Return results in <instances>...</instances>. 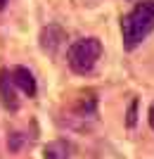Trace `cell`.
Wrapping results in <instances>:
<instances>
[{"instance_id": "1", "label": "cell", "mask_w": 154, "mask_h": 159, "mask_svg": "<svg viewBox=\"0 0 154 159\" xmlns=\"http://www.w3.org/2000/svg\"><path fill=\"white\" fill-rule=\"evenodd\" d=\"M154 31V0H138L130 12L121 17V43L123 50L133 52Z\"/></svg>"}, {"instance_id": "2", "label": "cell", "mask_w": 154, "mask_h": 159, "mask_svg": "<svg viewBox=\"0 0 154 159\" xmlns=\"http://www.w3.org/2000/svg\"><path fill=\"white\" fill-rule=\"evenodd\" d=\"M100 57H102V43L95 36L74 40L67 50V64L78 76H86V74L93 71L97 66V62H100Z\"/></svg>"}, {"instance_id": "3", "label": "cell", "mask_w": 154, "mask_h": 159, "mask_svg": "<svg viewBox=\"0 0 154 159\" xmlns=\"http://www.w3.org/2000/svg\"><path fill=\"white\" fill-rule=\"evenodd\" d=\"M10 79H12V83L19 88L24 95L36 98V93H38V83H36V76H33L31 69H26V66H12Z\"/></svg>"}, {"instance_id": "4", "label": "cell", "mask_w": 154, "mask_h": 159, "mask_svg": "<svg viewBox=\"0 0 154 159\" xmlns=\"http://www.w3.org/2000/svg\"><path fill=\"white\" fill-rule=\"evenodd\" d=\"M40 50L47 55H57V50L62 48V43H64V31H62L57 24H47V26H43V31H40Z\"/></svg>"}, {"instance_id": "5", "label": "cell", "mask_w": 154, "mask_h": 159, "mask_svg": "<svg viewBox=\"0 0 154 159\" xmlns=\"http://www.w3.org/2000/svg\"><path fill=\"white\" fill-rule=\"evenodd\" d=\"M0 100H2V107L10 109V112H17L19 109V98H17V86L10 79V71L7 69H0Z\"/></svg>"}, {"instance_id": "6", "label": "cell", "mask_w": 154, "mask_h": 159, "mask_svg": "<svg viewBox=\"0 0 154 159\" xmlns=\"http://www.w3.org/2000/svg\"><path fill=\"white\" fill-rule=\"evenodd\" d=\"M43 159H71V147L64 140H52L43 147Z\"/></svg>"}, {"instance_id": "7", "label": "cell", "mask_w": 154, "mask_h": 159, "mask_svg": "<svg viewBox=\"0 0 154 159\" xmlns=\"http://www.w3.org/2000/svg\"><path fill=\"white\" fill-rule=\"evenodd\" d=\"M138 98H133L130 100V105H128V112H126V126L128 128H133L135 124H138Z\"/></svg>"}, {"instance_id": "8", "label": "cell", "mask_w": 154, "mask_h": 159, "mask_svg": "<svg viewBox=\"0 0 154 159\" xmlns=\"http://www.w3.org/2000/svg\"><path fill=\"white\" fill-rule=\"evenodd\" d=\"M147 121H149V128L154 131V102L149 105V112H147Z\"/></svg>"}, {"instance_id": "9", "label": "cell", "mask_w": 154, "mask_h": 159, "mask_svg": "<svg viewBox=\"0 0 154 159\" xmlns=\"http://www.w3.org/2000/svg\"><path fill=\"white\" fill-rule=\"evenodd\" d=\"M5 2H7V0H0V10H2V7H5Z\"/></svg>"}]
</instances>
